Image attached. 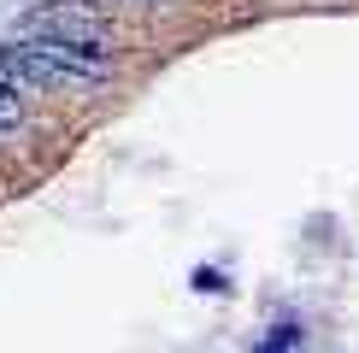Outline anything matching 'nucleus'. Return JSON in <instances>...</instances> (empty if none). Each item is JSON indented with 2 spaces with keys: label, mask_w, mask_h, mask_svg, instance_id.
I'll return each mask as SVG.
<instances>
[{
  "label": "nucleus",
  "mask_w": 359,
  "mask_h": 353,
  "mask_svg": "<svg viewBox=\"0 0 359 353\" xmlns=\"http://www.w3.org/2000/svg\"><path fill=\"white\" fill-rule=\"evenodd\" d=\"M118 53H95L59 36H12L0 41V83L6 88H95L107 83Z\"/></svg>",
  "instance_id": "f257e3e1"
},
{
  "label": "nucleus",
  "mask_w": 359,
  "mask_h": 353,
  "mask_svg": "<svg viewBox=\"0 0 359 353\" xmlns=\"http://www.w3.org/2000/svg\"><path fill=\"white\" fill-rule=\"evenodd\" d=\"M18 118H24V106H18V95H12V88L0 83V130H12V124H18Z\"/></svg>",
  "instance_id": "f03ea898"
},
{
  "label": "nucleus",
  "mask_w": 359,
  "mask_h": 353,
  "mask_svg": "<svg viewBox=\"0 0 359 353\" xmlns=\"http://www.w3.org/2000/svg\"><path fill=\"white\" fill-rule=\"evenodd\" d=\"M130 6H159V0H130Z\"/></svg>",
  "instance_id": "7ed1b4c3"
}]
</instances>
